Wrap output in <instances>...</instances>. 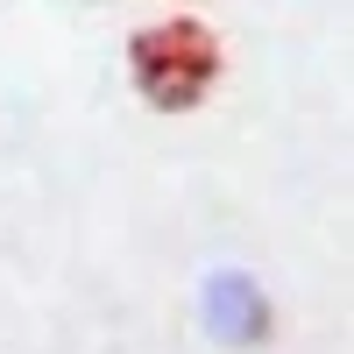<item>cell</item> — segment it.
<instances>
[{
    "label": "cell",
    "instance_id": "cell-1",
    "mask_svg": "<svg viewBox=\"0 0 354 354\" xmlns=\"http://www.w3.org/2000/svg\"><path fill=\"white\" fill-rule=\"evenodd\" d=\"M220 64H227V50L198 15H170V21H149L128 36V78L156 113H192L213 93Z\"/></svg>",
    "mask_w": 354,
    "mask_h": 354
},
{
    "label": "cell",
    "instance_id": "cell-2",
    "mask_svg": "<svg viewBox=\"0 0 354 354\" xmlns=\"http://www.w3.org/2000/svg\"><path fill=\"white\" fill-rule=\"evenodd\" d=\"M205 319H213V333L227 347H262L270 326H277L270 298H262L255 277H241V270H220L213 283H205Z\"/></svg>",
    "mask_w": 354,
    "mask_h": 354
}]
</instances>
